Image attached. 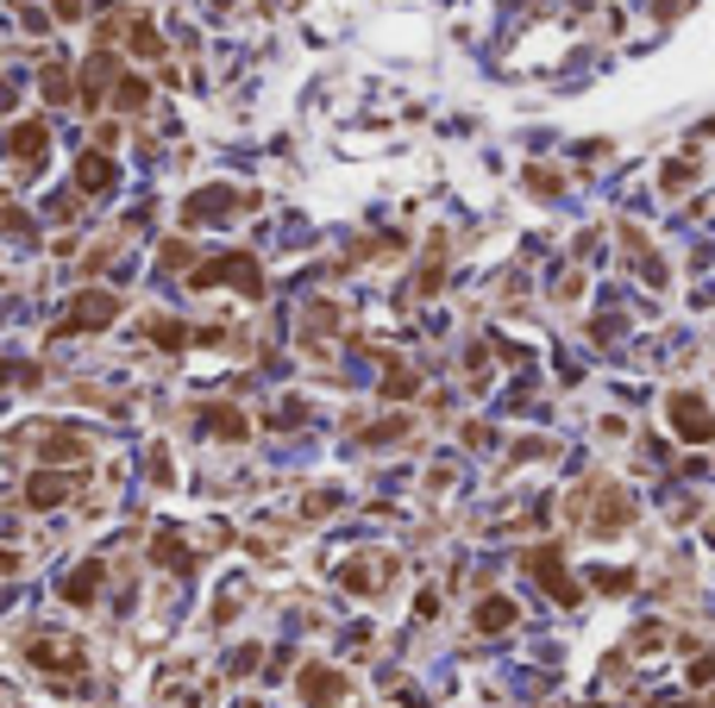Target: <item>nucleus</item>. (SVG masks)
Wrapping results in <instances>:
<instances>
[{"instance_id": "9b49d317", "label": "nucleus", "mask_w": 715, "mask_h": 708, "mask_svg": "<svg viewBox=\"0 0 715 708\" xmlns=\"http://www.w3.org/2000/svg\"><path fill=\"white\" fill-rule=\"evenodd\" d=\"M213 213H232V194L227 189H208L189 201V220H213Z\"/></svg>"}, {"instance_id": "6e6552de", "label": "nucleus", "mask_w": 715, "mask_h": 708, "mask_svg": "<svg viewBox=\"0 0 715 708\" xmlns=\"http://www.w3.org/2000/svg\"><path fill=\"white\" fill-rule=\"evenodd\" d=\"M527 564H534V571H540L546 583H553V595H559V602H571V595H578V590H571V583L559 577V552H553V546H546V552H534Z\"/></svg>"}, {"instance_id": "423d86ee", "label": "nucleus", "mask_w": 715, "mask_h": 708, "mask_svg": "<svg viewBox=\"0 0 715 708\" xmlns=\"http://www.w3.org/2000/svg\"><path fill=\"white\" fill-rule=\"evenodd\" d=\"M101 583H107V564L88 558V564H76V571L63 577V602H70V609H88V602L101 595Z\"/></svg>"}, {"instance_id": "1a4fd4ad", "label": "nucleus", "mask_w": 715, "mask_h": 708, "mask_svg": "<svg viewBox=\"0 0 715 708\" xmlns=\"http://www.w3.org/2000/svg\"><path fill=\"white\" fill-rule=\"evenodd\" d=\"M63 496H70V477H32V489H25L32 508H57Z\"/></svg>"}, {"instance_id": "7ed1b4c3", "label": "nucleus", "mask_w": 715, "mask_h": 708, "mask_svg": "<svg viewBox=\"0 0 715 708\" xmlns=\"http://www.w3.org/2000/svg\"><path fill=\"white\" fill-rule=\"evenodd\" d=\"M114 314H119V302L107 295V288H95V295H82L76 314H70V320L57 326V339H70V332H88V326H107Z\"/></svg>"}, {"instance_id": "a211bd4d", "label": "nucleus", "mask_w": 715, "mask_h": 708, "mask_svg": "<svg viewBox=\"0 0 715 708\" xmlns=\"http://www.w3.org/2000/svg\"><path fill=\"white\" fill-rule=\"evenodd\" d=\"M0 571H13V552H0Z\"/></svg>"}, {"instance_id": "4468645a", "label": "nucleus", "mask_w": 715, "mask_h": 708, "mask_svg": "<svg viewBox=\"0 0 715 708\" xmlns=\"http://www.w3.org/2000/svg\"><path fill=\"white\" fill-rule=\"evenodd\" d=\"M44 458H82V440L76 433H57V440L44 445Z\"/></svg>"}, {"instance_id": "f03ea898", "label": "nucleus", "mask_w": 715, "mask_h": 708, "mask_svg": "<svg viewBox=\"0 0 715 708\" xmlns=\"http://www.w3.org/2000/svg\"><path fill=\"white\" fill-rule=\"evenodd\" d=\"M208 283H239L245 295H257V288H264V276H257V264L245 257V251H232V257H220V264L194 270V288H208Z\"/></svg>"}, {"instance_id": "dca6fc26", "label": "nucleus", "mask_w": 715, "mask_h": 708, "mask_svg": "<svg viewBox=\"0 0 715 708\" xmlns=\"http://www.w3.org/2000/svg\"><path fill=\"white\" fill-rule=\"evenodd\" d=\"M133 44H138V51H145V57H157V51H164V44H157V32H151V25H138V32H133Z\"/></svg>"}, {"instance_id": "0eeeda50", "label": "nucleus", "mask_w": 715, "mask_h": 708, "mask_svg": "<svg viewBox=\"0 0 715 708\" xmlns=\"http://www.w3.org/2000/svg\"><path fill=\"white\" fill-rule=\"evenodd\" d=\"M44 145H51V133H44V119H25V126H13V138H7V151L20 157V163H39Z\"/></svg>"}, {"instance_id": "f3484780", "label": "nucleus", "mask_w": 715, "mask_h": 708, "mask_svg": "<svg viewBox=\"0 0 715 708\" xmlns=\"http://www.w3.org/2000/svg\"><path fill=\"white\" fill-rule=\"evenodd\" d=\"M7 107H13V88H7V82H0V114H7Z\"/></svg>"}, {"instance_id": "ddd939ff", "label": "nucleus", "mask_w": 715, "mask_h": 708, "mask_svg": "<svg viewBox=\"0 0 715 708\" xmlns=\"http://www.w3.org/2000/svg\"><path fill=\"white\" fill-rule=\"evenodd\" d=\"M208 426H213V433H227V440H245V421H239L232 408H213V414H208Z\"/></svg>"}, {"instance_id": "f257e3e1", "label": "nucleus", "mask_w": 715, "mask_h": 708, "mask_svg": "<svg viewBox=\"0 0 715 708\" xmlns=\"http://www.w3.org/2000/svg\"><path fill=\"white\" fill-rule=\"evenodd\" d=\"M665 414H672V426H677V433H684L691 445L715 440V414L703 408V395H691V389H677L672 402H665Z\"/></svg>"}, {"instance_id": "2eb2a0df", "label": "nucleus", "mask_w": 715, "mask_h": 708, "mask_svg": "<svg viewBox=\"0 0 715 708\" xmlns=\"http://www.w3.org/2000/svg\"><path fill=\"white\" fill-rule=\"evenodd\" d=\"M138 101H145V82L126 76V82H119V107H138Z\"/></svg>"}, {"instance_id": "20e7f679", "label": "nucleus", "mask_w": 715, "mask_h": 708, "mask_svg": "<svg viewBox=\"0 0 715 708\" xmlns=\"http://www.w3.org/2000/svg\"><path fill=\"white\" fill-rule=\"evenodd\" d=\"M32 665H51V670H76L82 665V646L70 633H39L32 640Z\"/></svg>"}, {"instance_id": "9d476101", "label": "nucleus", "mask_w": 715, "mask_h": 708, "mask_svg": "<svg viewBox=\"0 0 715 708\" xmlns=\"http://www.w3.org/2000/svg\"><path fill=\"white\" fill-rule=\"evenodd\" d=\"M82 189H88V194H107V189H114V163H107V157H82Z\"/></svg>"}, {"instance_id": "f8f14e48", "label": "nucleus", "mask_w": 715, "mask_h": 708, "mask_svg": "<svg viewBox=\"0 0 715 708\" xmlns=\"http://www.w3.org/2000/svg\"><path fill=\"white\" fill-rule=\"evenodd\" d=\"M508 621H515V602H503V595H496V602H484V609H477V627H484V633L508 627Z\"/></svg>"}, {"instance_id": "39448f33", "label": "nucleus", "mask_w": 715, "mask_h": 708, "mask_svg": "<svg viewBox=\"0 0 715 708\" xmlns=\"http://www.w3.org/2000/svg\"><path fill=\"white\" fill-rule=\"evenodd\" d=\"M339 696H346V677H339V670H327V665L302 670V702L308 708H333Z\"/></svg>"}]
</instances>
